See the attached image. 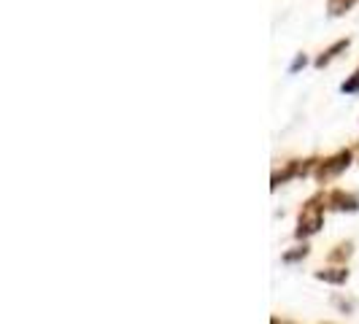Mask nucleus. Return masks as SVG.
I'll list each match as a JSON object with an SVG mask.
<instances>
[{"label":"nucleus","mask_w":359,"mask_h":324,"mask_svg":"<svg viewBox=\"0 0 359 324\" xmlns=\"http://www.w3.org/2000/svg\"><path fill=\"white\" fill-rule=\"evenodd\" d=\"M308 254H311V249H308L306 243H303V246H297L294 252H287L284 257H281V259H284V262H297V259H306Z\"/></svg>","instance_id":"10"},{"label":"nucleus","mask_w":359,"mask_h":324,"mask_svg":"<svg viewBox=\"0 0 359 324\" xmlns=\"http://www.w3.org/2000/svg\"><path fill=\"white\" fill-rule=\"evenodd\" d=\"M351 254H354V243H351V241H343V243H338V246L330 252L327 259H330L332 265H346V259H348Z\"/></svg>","instance_id":"7"},{"label":"nucleus","mask_w":359,"mask_h":324,"mask_svg":"<svg viewBox=\"0 0 359 324\" xmlns=\"http://www.w3.org/2000/svg\"><path fill=\"white\" fill-rule=\"evenodd\" d=\"M324 203H327L330 211H341V214H357L359 211V200L354 198L351 192H346V189H332V192H327V195H324Z\"/></svg>","instance_id":"4"},{"label":"nucleus","mask_w":359,"mask_h":324,"mask_svg":"<svg viewBox=\"0 0 359 324\" xmlns=\"http://www.w3.org/2000/svg\"><path fill=\"white\" fill-rule=\"evenodd\" d=\"M348 46H351V38H341V41H335L330 49H324V52L319 54L316 60H313V68H319V71H322V68H327V65H330L335 57H341V54L346 52Z\"/></svg>","instance_id":"6"},{"label":"nucleus","mask_w":359,"mask_h":324,"mask_svg":"<svg viewBox=\"0 0 359 324\" xmlns=\"http://www.w3.org/2000/svg\"><path fill=\"white\" fill-rule=\"evenodd\" d=\"M332 303L341 308L343 313H351V311H354V300H343V297H338V295H335V297H332Z\"/></svg>","instance_id":"12"},{"label":"nucleus","mask_w":359,"mask_h":324,"mask_svg":"<svg viewBox=\"0 0 359 324\" xmlns=\"http://www.w3.org/2000/svg\"><path fill=\"white\" fill-rule=\"evenodd\" d=\"M357 3L359 0H327V14H330V17H343V14H348Z\"/></svg>","instance_id":"8"},{"label":"nucleus","mask_w":359,"mask_h":324,"mask_svg":"<svg viewBox=\"0 0 359 324\" xmlns=\"http://www.w3.org/2000/svg\"><path fill=\"white\" fill-rule=\"evenodd\" d=\"M270 324H281V322H278V319H270Z\"/></svg>","instance_id":"13"},{"label":"nucleus","mask_w":359,"mask_h":324,"mask_svg":"<svg viewBox=\"0 0 359 324\" xmlns=\"http://www.w3.org/2000/svg\"><path fill=\"white\" fill-rule=\"evenodd\" d=\"M308 65V57L303 52L297 54V57H294V60H292V65H289V73H297V71H303V68H306Z\"/></svg>","instance_id":"11"},{"label":"nucleus","mask_w":359,"mask_h":324,"mask_svg":"<svg viewBox=\"0 0 359 324\" xmlns=\"http://www.w3.org/2000/svg\"><path fill=\"white\" fill-rule=\"evenodd\" d=\"M341 92H343V95H359V68L354 73H351V76H348L346 81H343V84H341Z\"/></svg>","instance_id":"9"},{"label":"nucleus","mask_w":359,"mask_h":324,"mask_svg":"<svg viewBox=\"0 0 359 324\" xmlns=\"http://www.w3.org/2000/svg\"><path fill=\"white\" fill-rule=\"evenodd\" d=\"M351 162H354V149H341V151H335V154H330V157H324V160L316 162L313 179L322 181V184L330 179H338L341 173L348 170Z\"/></svg>","instance_id":"2"},{"label":"nucleus","mask_w":359,"mask_h":324,"mask_svg":"<svg viewBox=\"0 0 359 324\" xmlns=\"http://www.w3.org/2000/svg\"><path fill=\"white\" fill-rule=\"evenodd\" d=\"M313 278L316 281H324V284H335V287H341L348 281V268L346 265H332V268H322L313 273Z\"/></svg>","instance_id":"5"},{"label":"nucleus","mask_w":359,"mask_h":324,"mask_svg":"<svg viewBox=\"0 0 359 324\" xmlns=\"http://www.w3.org/2000/svg\"><path fill=\"white\" fill-rule=\"evenodd\" d=\"M324 208H327V203H324V195H313V198H308L303 203V208H300V214H297V230H294V238H311V235H316L322 230L324 224Z\"/></svg>","instance_id":"1"},{"label":"nucleus","mask_w":359,"mask_h":324,"mask_svg":"<svg viewBox=\"0 0 359 324\" xmlns=\"http://www.w3.org/2000/svg\"><path fill=\"white\" fill-rule=\"evenodd\" d=\"M316 157H308V160H289L281 170L273 173L270 179V189H278L281 184H287L292 179H300V176H313V168H316Z\"/></svg>","instance_id":"3"},{"label":"nucleus","mask_w":359,"mask_h":324,"mask_svg":"<svg viewBox=\"0 0 359 324\" xmlns=\"http://www.w3.org/2000/svg\"><path fill=\"white\" fill-rule=\"evenodd\" d=\"M324 324H332V322H324Z\"/></svg>","instance_id":"14"}]
</instances>
